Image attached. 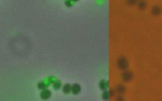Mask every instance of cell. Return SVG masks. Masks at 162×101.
I'll return each mask as SVG.
<instances>
[{
    "instance_id": "cell-3",
    "label": "cell",
    "mask_w": 162,
    "mask_h": 101,
    "mask_svg": "<svg viewBox=\"0 0 162 101\" xmlns=\"http://www.w3.org/2000/svg\"><path fill=\"white\" fill-rule=\"evenodd\" d=\"M151 13H152L153 16L157 17V16H159V14H161L162 8H161V6H159V5H154V6L151 8Z\"/></svg>"
},
{
    "instance_id": "cell-7",
    "label": "cell",
    "mask_w": 162,
    "mask_h": 101,
    "mask_svg": "<svg viewBox=\"0 0 162 101\" xmlns=\"http://www.w3.org/2000/svg\"><path fill=\"white\" fill-rule=\"evenodd\" d=\"M116 91L118 92L119 94H124L125 92H126V87L124 85H122V84H120V85H118L117 86V88H116Z\"/></svg>"
},
{
    "instance_id": "cell-2",
    "label": "cell",
    "mask_w": 162,
    "mask_h": 101,
    "mask_svg": "<svg viewBox=\"0 0 162 101\" xmlns=\"http://www.w3.org/2000/svg\"><path fill=\"white\" fill-rule=\"evenodd\" d=\"M121 78L123 82H130L133 78V72L130 70H123L121 74Z\"/></svg>"
},
{
    "instance_id": "cell-1",
    "label": "cell",
    "mask_w": 162,
    "mask_h": 101,
    "mask_svg": "<svg viewBox=\"0 0 162 101\" xmlns=\"http://www.w3.org/2000/svg\"><path fill=\"white\" fill-rule=\"evenodd\" d=\"M117 66L120 70H127L129 67V63L127 61V59L125 57H119L118 60H117Z\"/></svg>"
},
{
    "instance_id": "cell-13",
    "label": "cell",
    "mask_w": 162,
    "mask_h": 101,
    "mask_svg": "<svg viewBox=\"0 0 162 101\" xmlns=\"http://www.w3.org/2000/svg\"><path fill=\"white\" fill-rule=\"evenodd\" d=\"M126 2H127V4H129V5H135V4H137L138 0H126Z\"/></svg>"
},
{
    "instance_id": "cell-8",
    "label": "cell",
    "mask_w": 162,
    "mask_h": 101,
    "mask_svg": "<svg viewBox=\"0 0 162 101\" xmlns=\"http://www.w3.org/2000/svg\"><path fill=\"white\" fill-rule=\"evenodd\" d=\"M70 92H71V85L66 84V85L63 86V93L68 94V93H70Z\"/></svg>"
},
{
    "instance_id": "cell-5",
    "label": "cell",
    "mask_w": 162,
    "mask_h": 101,
    "mask_svg": "<svg viewBox=\"0 0 162 101\" xmlns=\"http://www.w3.org/2000/svg\"><path fill=\"white\" fill-rule=\"evenodd\" d=\"M147 6H148V3H147L146 0H138V2H137V7H138L139 10L146 9Z\"/></svg>"
},
{
    "instance_id": "cell-12",
    "label": "cell",
    "mask_w": 162,
    "mask_h": 101,
    "mask_svg": "<svg viewBox=\"0 0 162 101\" xmlns=\"http://www.w3.org/2000/svg\"><path fill=\"white\" fill-rule=\"evenodd\" d=\"M37 87H38V89H40V90H43V89L47 88V84L44 82H39L37 85Z\"/></svg>"
},
{
    "instance_id": "cell-6",
    "label": "cell",
    "mask_w": 162,
    "mask_h": 101,
    "mask_svg": "<svg viewBox=\"0 0 162 101\" xmlns=\"http://www.w3.org/2000/svg\"><path fill=\"white\" fill-rule=\"evenodd\" d=\"M71 92H72V94H74V95L80 94V92H81V86L79 84H73L72 86H71Z\"/></svg>"
},
{
    "instance_id": "cell-16",
    "label": "cell",
    "mask_w": 162,
    "mask_h": 101,
    "mask_svg": "<svg viewBox=\"0 0 162 101\" xmlns=\"http://www.w3.org/2000/svg\"><path fill=\"white\" fill-rule=\"evenodd\" d=\"M116 100H117V101H123V100H124V98H123V96H122L121 94H120V96L117 97V99H116Z\"/></svg>"
},
{
    "instance_id": "cell-11",
    "label": "cell",
    "mask_w": 162,
    "mask_h": 101,
    "mask_svg": "<svg viewBox=\"0 0 162 101\" xmlns=\"http://www.w3.org/2000/svg\"><path fill=\"white\" fill-rule=\"evenodd\" d=\"M53 87H54L55 90H59V89L61 88V82L60 81H55L54 82V84H53Z\"/></svg>"
},
{
    "instance_id": "cell-4",
    "label": "cell",
    "mask_w": 162,
    "mask_h": 101,
    "mask_svg": "<svg viewBox=\"0 0 162 101\" xmlns=\"http://www.w3.org/2000/svg\"><path fill=\"white\" fill-rule=\"evenodd\" d=\"M40 97H41V99H43V100H47V99H49V98L51 97V91L49 90V89H43V91H41V93H40Z\"/></svg>"
},
{
    "instance_id": "cell-17",
    "label": "cell",
    "mask_w": 162,
    "mask_h": 101,
    "mask_svg": "<svg viewBox=\"0 0 162 101\" xmlns=\"http://www.w3.org/2000/svg\"><path fill=\"white\" fill-rule=\"evenodd\" d=\"M70 1H72V2H76V1H79V0H70Z\"/></svg>"
},
{
    "instance_id": "cell-15",
    "label": "cell",
    "mask_w": 162,
    "mask_h": 101,
    "mask_svg": "<svg viewBox=\"0 0 162 101\" xmlns=\"http://www.w3.org/2000/svg\"><path fill=\"white\" fill-rule=\"evenodd\" d=\"M65 5H66V6H72V1L66 0V1H65Z\"/></svg>"
},
{
    "instance_id": "cell-10",
    "label": "cell",
    "mask_w": 162,
    "mask_h": 101,
    "mask_svg": "<svg viewBox=\"0 0 162 101\" xmlns=\"http://www.w3.org/2000/svg\"><path fill=\"white\" fill-rule=\"evenodd\" d=\"M110 93L107 90H103V93H102V99L103 100H109L110 99Z\"/></svg>"
},
{
    "instance_id": "cell-9",
    "label": "cell",
    "mask_w": 162,
    "mask_h": 101,
    "mask_svg": "<svg viewBox=\"0 0 162 101\" xmlns=\"http://www.w3.org/2000/svg\"><path fill=\"white\" fill-rule=\"evenodd\" d=\"M107 82H105V81H101L100 83H99V88L101 89V90H106L107 89Z\"/></svg>"
},
{
    "instance_id": "cell-14",
    "label": "cell",
    "mask_w": 162,
    "mask_h": 101,
    "mask_svg": "<svg viewBox=\"0 0 162 101\" xmlns=\"http://www.w3.org/2000/svg\"><path fill=\"white\" fill-rule=\"evenodd\" d=\"M116 90H114V89H110V90H109V93H110V97H113L116 95Z\"/></svg>"
}]
</instances>
